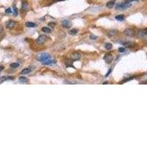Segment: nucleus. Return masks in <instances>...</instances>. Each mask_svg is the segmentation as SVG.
Wrapping results in <instances>:
<instances>
[{
    "mask_svg": "<svg viewBox=\"0 0 147 147\" xmlns=\"http://www.w3.org/2000/svg\"><path fill=\"white\" fill-rule=\"evenodd\" d=\"M51 58V55L48 54V53H46V52H42V53H40L38 54L37 56H36V59L39 61H44V60H47L48 59Z\"/></svg>",
    "mask_w": 147,
    "mask_h": 147,
    "instance_id": "f257e3e1",
    "label": "nucleus"
},
{
    "mask_svg": "<svg viewBox=\"0 0 147 147\" xmlns=\"http://www.w3.org/2000/svg\"><path fill=\"white\" fill-rule=\"evenodd\" d=\"M131 6L130 3L124 2V3H118L115 6V9L117 10H126Z\"/></svg>",
    "mask_w": 147,
    "mask_h": 147,
    "instance_id": "f03ea898",
    "label": "nucleus"
},
{
    "mask_svg": "<svg viewBox=\"0 0 147 147\" xmlns=\"http://www.w3.org/2000/svg\"><path fill=\"white\" fill-rule=\"evenodd\" d=\"M47 38V35H40V36L36 39V43H37L38 44H43L46 41Z\"/></svg>",
    "mask_w": 147,
    "mask_h": 147,
    "instance_id": "7ed1b4c3",
    "label": "nucleus"
},
{
    "mask_svg": "<svg viewBox=\"0 0 147 147\" xmlns=\"http://www.w3.org/2000/svg\"><path fill=\"white\" fill-rule=\"evenodd\" d=\"M71 60L73 61H77V60H79L81 57V54L78 52H73L71 55Z\"/></svg>",
    "mask_w": 147,
    "mask_h": 147,
    "instance_id": "20e7f679",
    "label": "nucleus"
},
{
    "mask_svg": "<svg viewBox=\"0 0 147 147\" xmlns=\"http://www.w3.org/2000/svg\"><path fill=\"white\" fill-rule=\"evenodd\" d=\"M62 25H63V27H65V28H70V27H71V25H72V23H71V21L67 20V19H65V20H63V21H62Z\"/></svg>",
    "mask_w": 147,
    "mask_h": 147,
    "instance_id": "39448f33",
    "label": "nucleus"
},
{
    "mask_svg": "<svg viewBox=\"0 0 147 147\" xmlns=\"http://www.w3.org/2000/svg\"><path fill=\"white\" fill-rule=\"evenodd\" d=\"M124 35H127V36L132 37V36H133V35H135V31H134L132 29H130V28H128V29H127V30H124Z\"/></svg>",
    "mask_w": 147,
    "mask_h": 147,
    "instance_id": "423d86ee",
    "label": "nucleus"
},
{
    "mask_svg": "<svg viewBox=\"0 0 147 147\" xmlns=\"http://www.w3.org/2000/svg\"><path fill=\"white\" fill-rule=\"evenodd\" d=\"M16 26V21L13 20H10L6 24V27L7 29H13Z\"/></svg>",
    "mask_w": 147,
    "mask_h": 147,
    "instance_id": "0eeeda50",
    "label": "nucleus"
},
{
    "mask_svg": "<svg viewBox=\"0 0 147 147\" xmlns=\"http://www.w3.org/2000/svg\"><path fill=\"white\" fill-rule=\"evenodd\" d=\"M113 56H112V54H107L104 57V61L107 63H111L112 62V60H113Z\"/></svg>",
    "mask_w": 147,
    "mask_h": 147,
    "instance_id": "6e6552de",
    "label": "nucleus"
},
{
    "mask_svg": "<svg viewBox=\"0 0 147 147\" xmlns=\"http://www.w3.org/2000/svg\"><path fill=\"white\" fill-rule=\"evenodd\" d=\"M14 77H12V76H3L0 78V82H3L6 80H14Z\"/></svg>",
    "mask_w": 147,
    "mask_h": 147,
    "instance_id": "1a4fd4ad",
    "label": "nucleus"
},
{
    "mask_svg": "<svg viewBox=\"0 0 147 147\" xmlns=\"http://www.w3.org/2000/svg\"><path fill=\"white\" fill-rule=\"evenodd\" d=\"M21 9L24 12H26L28 9V2L26 0H24L21 3Z\"/></svg>",
    "mask_w": 147,
    "mask_h": 147,
    "instance_id": "9d476101",
    "label": "nucleus"
},
{
    "mask_svg": "<svg viewBox=\"0 0 147 147\" xmlns=\"http://www.w3.org/2000/svg\"><path fill=\"white\" fill-rule=\"evenodd\" d=\"M138 35L139 37H141H141H144V36L147 35V29L140 30V31L138 33Z\"/></svg>",
    "mask_w": 147,
    "mask_h": 147,
    "instance_id": "9b49d317",
    "label": "nucleus"
},
{
    "mask_svg": "<svg viewBox=\"0 0 147 147\" xmlns=\"http://www.w3.org/2000/svg\"><path fill=\"white\" fill-rule=\"evenodd\" d=\"M56 63V61L54 60H44V61H43L42 62V64L43 65H50V64H54V63Z\"/></svg>",
    "mask_w": 147,
    "mask_h": 147,
    "instance_id": "f8f14e48",
    "label": "nucleus"
},
{
    "mask_svg": "<svg viewBox=\"0 0 147 147\" xmlns=\"http://www.w3.org/2000/svg\"><path fill=\"white\" fill-rule=\"evenodd\" d=\"M31 68H24L21 71V74H23V75H24V74H29L30 71H31Z\"/></svg>",
    "mask_w": 147,
    "mask_h": 147,
    "instance_id": "ddd939ff",
    "label": "nucleus"
},
{
    "mask_svg": "<svg viewBox=\"0 0 147 147\" xmlns=\"http://www.w3.org/2000/svg\"><path fill=\"white\" fill-rule=\"evenodd\" d=\"M116 34H117V30H110V31L107 33V35H108V36H110V37L114 36V35H115Z\"/></svg>",
    "mask_w": 147,
    "mask_h": 147,
    "instance_id": "4468645a",
    "label": "nucleus"
},
{
    "mask_svg": "<svg viewBox=\"0 0 147 147\" xmlns=\"http://www.w3.org/2000/svg\"><path fill=\"white\" fill-rule=\"evenodd\" d=\"M115 5V1H108L106 4V7L107 8H112L113 6Z\"/></svg>",
    "mask_w": 147,
    "mask_h": 147,
    "instance_id": "2eb2a0df",
    "label": "nucleus"
},
{
    "mask_svg": "<svg viewBox=\"0 0 147 147\" xmlns=\"http://www.w3.org/2000/svg\"><path fill=\"white\" fill-rule=\"evenodd\" d=\"M26 26L27 27H36V24H35V23H33V22H30V21H29V22H27L26 23Z\"/></svg>",
    "mask_w": 147,
    "mask_h": 147,
    "instance_id": "dca6fc26",
    "label": "nucleus"
},
{
    "mask_svg": "<svg viewBox=\"0 0 147 147\" xmlns=\"http://www.w3.org/2000/svg\"><path fill=\"white\" fill-rule=\"evenodd\" d=\"M115 19L118 20V21H122L124 20V16L123 15H118V16H115Z\"/></svg>",
    "mask_w": 147,
    "mask_h": 147,
    "instance_id": "f3484780",
    "label": "nucleus"
},
{
    "mask_svg": "<svg viewBox=\"0 0 147 147\" xmlns=\"http://www.w3.org/2000/svg\"><path fill=\"white\" fill-rule=\"evenodd\" d=\"M77 33H78V30L77 29H72L69 31V34L71 35H77Z\"/></svg>",
    "mask_w": 147,
    "mask_h": 147,
    "instance_id": "a211bd4d",
    "label": "nucleus"
},
{
    "mask_svg": "<svg viewBox=\"0 0 147 147\" xmlns=\"http://www.w3.org/2000/svg\"><path fill=\"white\" fill-rule=\"evenodd\" d=\"M42 31L44 32V33H51V30L49 29V27H43L42 29Z\"/></svg>",
    "mask_w": 147,
    "mask_h": 147,
    "instance_id": "6ab92c4d",
    "label": "nucleus"
},
{
    "mask_svg": "<svg viewBox=\"0 0 147 147\" xmlns=\"http://www.w3.org/2000/svg\"><path fill=\"white\" fill-rule=\"evenodd\" d=\"M72 61H73L72 60L68 59V60H65V64H66L67 66H72V67H73V65H72V63H73V62H72Z\"/></svg>",
    "mask_w": 147,
    "mask_h": 147,
    "instance_id": "aec40b11",
    "label": "nucleus"
},
{
    "mask_svg": "<svg viewBox=\"0 0 147 147\" xmlns=\"http://www.w3.org/2000/svg\"><path fill=\"white\" fill-rule=\"evenodd\" d=\"M122 44L124 46H126V47H133V44L132 43H130V42H124L122 43Z\"/></svg>",
    "mask_w": 147,
    "mask_h": 147,
    "instance_id": "412c9836",
    "label": "nucleus"
},
{
    "mask_svg": "<svg viewBox=\"0 0 147 147\" xmlns=\"http://www.w3.org/2000/svg\"><path fill=\"white\" fill-rule=\"evenodd\" d=\"M18 80H19V81L21 82H27L28 81L27 78H26L25 77H20Z\"/></svg>",
    "mask_w": 147,
    "mask_h": 147,
    "instance_id": "4be33fe9",
    "label": "nucleus"
},
{
    "mask_svg": "<svg viewBox=\"0 0 147 147\" xmlns=\"http://www.w3.org/2000/svg\"><path fill=\"white\" fill-rule=\"evenodd\" d=\"M18 66H19V63H13L10 64V67L13 68H18Z\"/></svg>",
    "mask_w": 147,
    "mask_h": 147,
    "instance_id": "5701e85b",
    "label": "nucleus"
},
{
    "mask_svg": "<svg viewBox=\"0 0 147 147\" xmlns=\"http://www.w3.org/2000/svg\"><path fill=\"white\" fill-rule=\"evenodd\" d=\"M105 48H106V49H107V50H110V49H111L113 48V44H107L105 45Z\"/></svg>",
    "mask_w": 147,
    "mask_h": 147,
    "instance_id": "b1692460",
    "label": "nucleus"
},
{
    "mask_svg": "<svg viewBox=\"0 0 147 147\" xmlns=\"http://www.w3.org/2000/svg\"><path fill=\"white\" fill-rule=\"evenodd\" d=\"M132 79H134V77H129V78H127V79H125L124 80H123V82H128V81H130V80H132Z\"/></svg>",
    "mask_w": 147,
    "mask_h": 147,
    "instance_id": "393cba45",
    "label": "nucleus"
},
{
    "mask_svg": "<svg viewBox=\"0 0 147 147\" xmlns=\"http://www.w3.org/2000/svg\"><path fill=\"white\" fill-rule=\"evenodd\" d=\"M13 10H14V13H15V16H18V10H17V7L16 6H13Z\"/></svg>",
    "mask_w": 147,
    "mask_h": 147,
    "instance_id": "a878e982",
    "label": "nucleus"
},
{
    "mask_svg": "<svg viewBox=\"0 0 147 147\" xmlns=\"http://www.w3.org/2000/svg\"><path fill=\"white\" fill-rule=\"evenodd\" d=\"M12 13V10L11 8H7L5 10V13Z\"/></svg>",
    "mask_w": 147,
    "mask_h": 147,
    "instance_id": "bb28decb",
    "label": "nucleus"
},
{
    "mask_svg": "<svg viewBox=\"0 0 147 147\" xmlns=\"http://www.w3.org/2000/svg\"><path fill=\"white\" fill-rule=\"evenodd\" d=\"M90 38H91V40H95V39H97V37L96 35H93V34H92V35H90Z\"/></svg>",
    "mask_w": 147,
    "mask_h": 147,
    "instance_id": "cd10ccee",
    "label": "nucleus"
},
{
    "mask_svg": "<svg viewBox=\"0 0 147 147\" xmlns=\"http://www.w3.org/2000/svg\"><path fill=\"white\" fill-rule=\"evenodd\" d=\"M48 25H49V27H54V26H55V23L54 22H50L48 24Z\"/></svg>",
    "mask_w": 147,
    "mask_h": 147,
    "instance_id": "c85d7f7f",
    "label": "nucleus"
},
{
    "mask_svg": "<svg viewBox=\"0 0 147 147\" xmlns=\"http://www.w3.org/2000/svg\"><path fill=\"white\" fill-rule=\"evenodd\" d=\"M124 51H125V49L124 47H120L118 49V52H124Z\"/></svg>",
    "mask_w": 147,
    "mask_h": 147,
    "instance_id": "c756f323",
    "label": "nucleus"
},
{
    "mask_svg": "<svg viewBox=\"0 0 147 147\" xmlns=\"http://www.w3.org/2000/svg\"><path fill=\"white\" fill-rule=\"evenodd\" d=\"M110 72H111V69H110V70L107 71V74L105 75V77H108V76H109V74H110Z\"/></svg>",
    "mask_w": 147,
    "mask_h": 147,
    "instance_id": "7c9ffc66",
    "label": "nucleus"
},
{
    "mask_svg": "<svg viewBox=\"0 0 147 147\" xmlns=\"http://www.w3.org/2000/svg\"><path fill=\"white\" fill-rule=\"evenodd\" d=\"M134 1H135V0H127V1H126V2H127V3H130V2Z\"/></svg>",
    "mask_w": 147,
    "mask_h": 147,
    "instance_id": "2f4dec72",
    "label": "nucleus"
},
{
    "mask_svg": "<svg viewBox=\"0 0 147 147\" xmlns=\"http://www.w3.org/2000/svg\"><path fill=\"white\" fill-rule=\"evenodd\" d=\"M4 69V66H2V65H0V72L2 71Z\"/></svg>",
    "mask_w": 147,
    "mask_h": 147,
    "instance_id": "473e14b6",
    "label": "nucleus"
},
{
    "mask_svg": "<svg viewBox=\"0 0 147 147\" xmlns=\"http://www.w3.org/2000/svg\"><path fill=\"white\" fill-rule=\"evenodd\" d=\"M3 32V30H2V27H1V26H0V33H1Z\"/></svg>",
    "mask_w": 147,
    "mask_h": 147,
    "instance_id": "72a5a7b5",
    "label": "nucleus"
},
{
    "mask_svg": "<svg viewBox=\"0 0 147 147\" xmlns=\"http://www.w3.org/2000/svg\"><path fill=\"white\" fill-rule=\"evenodd\" d=\"M53 1H63V0H52Z\"/></svg>",
    "mask_w": 147,
    "mask_h": 147,
    "instance_id": "f704fd0d",
    "label": "nucleus"
},
{
    "mask_svg": "<svg viewBox=\"0 0 147 147\" xmlns=\"http://www.w3.org/2000/svg\"><path fill=\"white\" fill-rule=\"evenodd\" d=\"M103 84H107V82H104Z\"/></svg>",
    "mask_w": 147,
    "mask_h": 147,
    "instance_id": "c9c22d12",
    "label": "nucleus"
}]
</instances>
